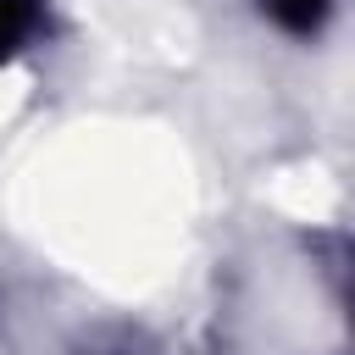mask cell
I'll use <instances>...</instances> for the list:
<instances>
[{"label": "cell", "instance_id": "6da1fadb", "mask_svg": "<svg viewBox=\"0 0 355 355\" xmlns=\"http://www.w3.org/2000/svg\"><path fill=\"white\" fill-rule=\"evenodd\" d=\"M283 33H294V39H311L322 22H327V6L333 0H255Z\"/></svg>", "mask_w": 355, "mask_h": 355}, {"label": "cell", "instance_id": "7a4b0ae2", "mask_svg": "<svg viewBox=\"0 0 355 355\" xmlns=\"http://www.w3.org/2000/svg\"><path fill=\"white\" fill-rule=\"evenodd\" d=\"M39 22V0H0V55H11Z\"/></svg>", "mask_w": 355, "mask_h": 355}]
</instances>
